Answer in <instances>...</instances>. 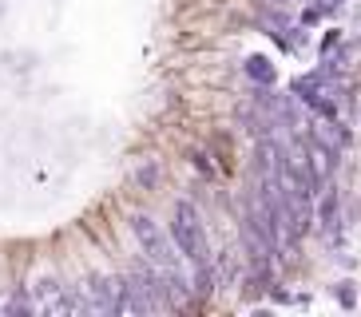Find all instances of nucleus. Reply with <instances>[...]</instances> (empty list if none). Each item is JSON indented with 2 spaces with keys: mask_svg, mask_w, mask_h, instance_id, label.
<instances>
[{
  "mask_svg": "<svg viewBox=\"0 0 361 317\" xmlns=\"http://www.w3.org/2000/svg\"><path fill=\"white\" fill-rule=\"evenodd\" d=\"M171 238H175V246H179L183 258L195 266V278H199L202 290H207V282H211V246H207V234H202L199 214H195L187 202H179V206H175Z\"/></svg>",
  "mask_w": 361,
  "mask_h": 317,
  "instance_id": "nucleus-1",
  "label": "nucleus"
},
{
  "mask_svg": "<svg viewBox=\"0 0 361 317\" xmlns=\"http://www.w3.org/2000/svg\"><path fill=\"white\" fill-rule=\"evenodd\" d=\"M131 230H135L139 246L147 250V258L159 266L163 274L179 278V258H175V254H179V246H175V238H167V234H163L151 218H135V222H131ZM179 282H183V278H179Z\"/></svg>",
  "mask_w": 361,
  "mask_h": 317,
  "instance_id": "nucleus-2",
  "label": "nucleus"
}]
</instances>
